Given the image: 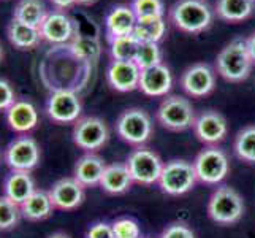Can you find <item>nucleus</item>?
I'll use <instances>...</instances> for the list:
<instances>
[{
  "label": "nucleus",
  "mask_w": 255,
  "mask_h": 238,
  "mask_svg": "<svg viewBox=\"0 0 255 238\" xmlns=\"http://www.w3.org/2000/svg\"><path fill=\"white\" fill-rule=\"evenodd\" d=\"M111 226L116 238H141V229L133 218H119Z\"/></svg>",
  "instance_id": "obj_33"
},
{
  "label": "nucleus",
  "mask_w": 255,
  "mask_h": 238,
  "mask_svg": "<svg viewBox=\"0 0 255 238\" xmlns=\"http://www.w3.org/2000/svg\"><path fill=\"white\" fill-rule=\"evenodd\" d=\"M233 151L240 161L255 164V124L243 127L235 137Z\"/></svg>",
  "instance_id": "obj_28"
},
{
  "label": "nucleus",
  "mask_w": 255,
  "mask_h": 238,
  "mask_svg": "<svg viewBox=\"0 0 255 238\" xmlns=\"http://www.w3.org/2000/svg\"><path fill=\"white\" fill-rule=\"evenodd\" d=\"M46 14L48 8L43 0H19L13 10V19L40 29Z\"/></svg>",
  "instance_id": "obj_26"
},
{
  "label": "nucleus",
  "mask_w": 255,
  "mask_h": 238,
  "mask_svg": "<svg viewBox=\"0 0 255 238\" xmlns=\"http://www.w3.org/2000/svg\"><path fill=\"white\" fill-rule=\"evenodd\" d=\"M19 207H21L22 219H27L30 223L45 221V219L52 216L56 210L49 197V192L43 189H35L32 192V196Z\"/></svg>",
  "instance_id": "obj_22"
},
{
  "label": "nucleus",
  "mask_w": 255,
  "mask_h": 238,
  "mask_svg": "<svg viewBox=\"0 0 255 238\" xmlns=\"http://www.w3.org/2000/svg\"><path fill=\"white\" fill-rule=\"evenodd\" d=\"M241 194L230 186H219L208 200V216L219 226H233L244 216Z\"/></svg>",
  "instance_id": "obj_3"
},
{
  "label": "nucleus",
  "mask_w": 255,
  "mask_h": 238,
  "mask_svg": "<svg viewBox=\"0 0 255 238\" xmlns=\"http://www.w3.org/2000/svg\"><path fill=\"white\" fill-rule=\"evenodd\" d=\"M181 87L193 99L206 97L216 87V72L208 64H193L184 70L181 76Z\"/></svg>",
  "instance_id": "obj_14"
},
{
  "label": "nucleus",
  "mask_w": 255,
  "mask_h": 238,
  "mask_svg": "<svg viewBox=\"0 0 255 238\" xmlns=\"http://www.w3.org/2000/svg\"><path fill=\"white\" fill-rule=\"evenodd\" d=\"M76 24L64 10H51L40 25V37L51 45H65L75 40Z\"/></svg>",
  "instance_id": "obj_12"
},
{
  "label": "nucleus",
  "mask_w": 255,
  "mask_h": 238,
  "mask_svg": "<svg viewBox=\"0 0 255 238\" xmlns=\"http://www.w3.org/2000/svg\"><path fill=\"white\" fill-rule=\"evenodd\" d=\"M16 94L10 81L0 78V111H6L16 102Z\"/></svg>",
  "instance_id": "obj_36"
},
{
  "label": "nucleus",
  "mask_w": 255,
  "mask_h": 238,
  "mask_svg": "<svg viewBox=\"0 0 255 238\" xmlns=\"http://www.w3.org/2000/svg\"><path fill=\"white\" fill-rule=\"evenodd\" d=\"M155 118L159 124L173 132H184L195 122V110L189 99L182 95H166L157 108Z\"/></svg>",
  "instance_id": "obj_5"
},
{
  "label": "nucleus",
  "mask_w": 255,
  "mask_h": 238,
  "mask_svg": "<svg viewBox=\"0 0 255 238\" xmlns=\"http://www.w3.org/2000/svg\"><path fill=\"white\" fill-rule=\"evenodd\" d=\"M72 140L84 153H97L108 143L110 129L99 116H81L73 124Z\"/></svg>",
  "instance_id": "obj_10"
},
{
  "label": "nucleus",
  "mask_w": 255,
  "mask_h": 238,
  "mask_svg": "<svg viewBox=\"0 0 255 238\" xmlns=\"http://www.w3.org/2000/svg\"><path fill=\"white\" fill-rule=\"evenodd\" d=\"M95 2H97V0H76L78 5H92Z\"/></svg>",
  "instance_id": "obj_41"
},
{
  "label": "nucleus",
  "mask_w": 255,
  "mask_h": 238,
  "mask_svg": "<svg viewBox=\"0 0 255 238\" xmlns=\"http://www.w3.org/2000/svg\"><path fill=\"white\" fill-rule=\"evenodd\" d=\"M160 238H197L195 232L182 223H173L163 229Z\"/></svg>",
  "instance_id": "obj_35"
},
{
  "label": "nucleus",
  "mask_w": 255,
  "mask_h": 238,
  "mask_svg": "<svg viewBox=\"0 0 255 238\" xmlns=\"http://www.w3.org/2000/svg\"><path fill=\"white\" fill-rule=\"evenodd\" d=\"M193 167H195L198 181L208 186L221 184L230 173L228 156L219 146H206L201 149L193 161Z\"/></svg>",
  "instance_id": "obj_7"
},
{
  "label": "nucleus",
  "mask_w": 255,
  "mask_h": 238,
  "mask_svg": "<svg viewBox=\"0 0 255 238\" xmlns=\"http://www.w3.org/2000/svg\"><path fill=\"white\" fill-rule=\"evenodd\" d=\"M3 59V48H2V43H0V62H2Z\"/></svg>",
  "instance_id": "obj_42"
},
{
  "label": "nucleus",
  "mask_w": 255,
  "mask_h": 238,
  "mask_svg": "<svg viewBox=\"0 0 255 238\" xmlns=\"http://www.w3.org/2000/svg\"><path fill=\"white\" fill-rule=\"evenodd\" d=\"M49 2L56 6V10H67V8L73 6L76 3V0H49Z\"/></svg>",
  "instance_id": "obj_38"
},
{
  "label": "nucleus",
  "mask_w": 255,
  "mask_h": 238,
  "mask_svg": "<svg viewBox=\"0 0 255 238\" xmlns=\"http://www.w3.org/2000/svg\"><path fill=\"white\" fill-rule=\"evenodd\" d=\"M5 121L14 134H29L38 126V110L33 102L27 99H17L5 111Z\"/></svg>",
  "instance_id": "obj_16"
},
{
  "label": "nucleus",
  "mask_w": 255,
  "mask_h": 238,
  "mask_svg": "<svg viewBox=\"0 0 255 238\" xmlns=\"http://www.w3.org/2000/svg\"><path fill=\"white\" fill-rule=\"evenodd\" d=\"M162 59L163 56H162V49L159 46V43H141L133 62L138 65L139 70H144V68H151L159 64H163Z\"/></svg>",
  "instance_id": "obj_31"
},
{
  "label": "nucleus",
  "mask_w": 255,
  "mask_h": 238,
  "mask_svg": "<svg viewBox=\"0 0 255 238\" xmlns=\"http://www.w3.org/2000/svg\"><path fill=\"white\" fill-rule=\"evenodd\" d=\"M48 238H72L68 234H65V232H54V234H51Z\"/></svg>",
  "instance_id": "obj_40"
},
{
  "label": "nucleus",
  "mask_w": 255,
  "mask_h": 238,
  "mask_svg": "<svg viewBox=\"0 0 255 238\" xmlns=\"http://www.w3.org/2000/svg\"><path fill=\"white\" fill-rule=\"evenodd\" d=\"M108 38L124 37V35L133 33L136 25V16L130 5H116L108 11L105 17Z\"/></svg>",
  "instance_id": "obj_21"
},
{
  "label": "nucleus",
  "mask_w": 255,
  "mask_h": 238,
  "mask_svg": "<svg viewBox=\"0 0 255 238\" xmlns=\"http://www.w3.org/2000/svg\"><path fill=\"white\" fill-rule=\"evenodd\" d=\"M21 218V207L2 194L0 196V232L13 231L19 224Z\"/></svg>",
  "instance_id": "obj_30"
},
{
  "label": "nucleus",
  "mask_w": 255,
  "mask_h": 238,
  "mask_svg": "<svg viewBox=\"0 0 255 238\" xmlns=\"http://www.w3.org/2000/svg\"><path fill=\"white\" fill-rule=\"evenodd\" d=\"M126 165L133 183L143 184V186H152V184L159 183L165 162L152 149L146 146H136L128 154Z\"/></svg>",
  "instance_id": "obj_9"
},
{
  "label": "nucleus",
  "mask_w": 255,
  "mask_h": 238,
  "mask_svg": "<svg viewBox=\"0 0 255 238\" xmlns=\"http://www.w3.org/2000/svg\"><path fill=\"white\" fill-rule=\"evenodd\" d=\"M141 70L133 60H111L107 70V81L118 92H131L138 89Z\"/></svg>",
  "instance_id": "obj_17"
},
{
  "label": "nucleus",
  "mask_w": 255,
  "mask_h": 238,
  "mask_svg": "<svg viewBox=\"0 0 255 238\" xmlns=\"http://www.w3.org/2000/svg\"><path fill=\"white\" fill-rule=\"evenodd\" d=\"M52 205L60 211H73L83 205L86 199V188L81 183H78L73 176L57 180L48 189Z\"/></svg>",
  "instance_id": "obj_15"
},
{
  "label": "nucleus",
  "mask_w": 255,
  "mask_h": 238,
  "mask_svg": "<svg viewBox=\"0 0 255 238\" xmlns=\"http://www.w3.org/2000/svg\"><path fill=\"white\" fill-rule=\"evenodd\" d=\"M6 37H8V41H10L14 48L21 51L37 48L38 43L41 41L40 29L32 27V25H27L17 19H11L10 24H8Z\"/></svg>",
  "instance_id": "obj_24"
},
{
  "label": "nucleus",
  "mask_w": 255,
  "mask_h": 238,
  "mask_svg": "<svg viewBox=\"0 0 255 238\" xmlns=\"http://www.w3.org/2000/svg\"><path fill=\"white\" fill-rule=\"evenodd\" d=\"M45 110L48 118L56 124H75L81 118L83 102L72 89H56L46 99Z\"/></svg>",
  "instance_id": "obj_11"
},
{
  "label": "nucleus",
  "mask_w": 255,
  "mask_h": 238,
  "mask_svg": "<svg viewBox=\"0 0 255 238\" xmlns=\"http://www.w3.org/2000/svg\"><path fill=\"white\" fill-rule=\"evenodd\" d=\"M72 52L80 59H92L99 54V45H94L91 40H83V38H75L73 43L70 45Z\"/></svg>",
  "instance_id": "obj_34"
},
{
  "label": "nucleus",
  "mask_w": 255,
  "mask_h": 238,
  "mask_svg": "<svg viewBox=\"0 0 255 238\" xmlns=\"http://www.w3.org/2000/svg\"><path fill=\"white\" fill-rule=\"evenodd\" d=\"M214 11L205 0H178L170 8V21L186 33H200L213 24Z\"/></svg>",
  "instance_id": "obj_2"
},
{
  "label": "nucleus",
  "mask_w": 255,
  "mask_h": 238,
  "mask_svg": "<svg viewBox=\"0 0 255 238\" xmlns=\"http://www.w3.org/2000/svg\"><path fill=\"white\" fill-rule=\"evenodd\" d=\"M86 238H116L113 232V226L110 223L99 221L94 223L86 232Z\"/></svg>",
  "instance_id": "obj_37"
},
{
  "label": "nucleus",
  "mask_w": 255,
  "mask_h": 238,
  "mask_svg": "<svg viewBox=\"0 0 255 238\" xmlns=\"http://www.w3.org/2000/svg\"><path fill=\"white\" fill-rule=\"evenodd\" d=\"M131 184L133 180L126 164H110L103 172L100 188L110 196H121L131 188Z\"/></svg>",
  "instance_id": "obj_23"
},
{
  "label": "nucleus",
  "mask_w": 255,
  "mask_h": 238,
  "mask_svg": "<svg viewBox=\"0 0 255 238\" xmlns=\"http://www.w3.org/2000/svg\"><path fill=\"white\" fill-rule=\"evenodd\" d=\"M131 10L136 19L143 17H163L165 5L163 0H131Z\"/></svg>",
  "instance_id": "obj_32"
},
{
  "label": "nucleus",
  "mask_w": 255,
  "mask_h": 238,
  "mask_svg": "<svg viewBox=\"0 0 255 238\" xmlns=\"http://www.w3.org/2000/svg\"><path fill=\"white\" fill-rule=\"evenodd\" d=\"M197 181L198 178L193 162L184 161V159H173V161L165 162L157 184L166 196L179 197L195 188Z\"/></svg>",
  "instance_id": "obj_4"
},
{
  "label": "nucleus",
  "mask_w": 255,
  "mask_h": 238,
  "mask_svg": "<svg viewBox=\"0 0 255 238\" xmlns=\"http://www.w3.org/2000/svg\"><path fill=\"white\" fill-rule=\"evenodd\" d=\"M193 134L206 146H217L225 140L228 134V122L222 113L216 110H206L200 113L193 122Z\"/></svg>",
  "instance_id": "obj_13"
},
{
  "label": "nucleus",
  "mask_w": 255,
  "mask_h": 238,
  "mask_svg": "<svg viewBox=\"0 0 255 238\" xmlns=\"http://www.w3.org/2000/svg\"><path fill=\"white\" fill-rule=\"evenodd\" d=\"M255 0H217L214 13L227 22H241L252 16Z\"/></svg>",
  "instance_id": "obj_25"
},
{
  "label": "nucleus",
  "mask_w": 255,
  "mask_h": 238,
  "mask_svg": "<svg viewBox=\"0 0 255 238\" xmlns=\"http://www.w3.org/2000/svg\"><path fill=\"white\" fill-rule=\"evenodd\" d=\"M35 189L37 188H35L32 172L10 170V173L3 178V196L17 205L24 204Z\"/></svg>",
  "instance_id": "obj_20"
},
{
  "label": "nucleus",
  "mask_w": 255,
  "mask_h": 238,
  "mask_svg": "<svg viewBox=\"0 0 255 238\" xmlns=\"http://www.w3.org/2000/svg\"><path fill=\"white\" fill-rule=\"evenodd\" d=\"M166 32V22L163 17H143L136 19L133 35L141 43H159Z\"/></svg>",
  "instance_id": "obj_27"
},
{
  "label": "nucleus",
  "mask_w": 255,
  "mask_h": 238,
  "mask_svg": "<svg viewBox=\"0 0 255 238\" xmlns=\"http://www.w3.org/2000/svg\"><path fill=\"white\" fill-rule=\"evenodd\" d=\"M41 149L38 142L29 134L14 137L3 149V162L10 170L32 172L40 165Z\"/></svg>",
  "instance_id": "obj_8"
},
{
  "label": "nucleus",
  "mask_w": 255,
  "mask_h": 238,
  "mask_svg": "<svg viewBox=\"0 0 255 238\" xmlns=\"http://www.w3.org/2000/svg\"><path fill=\"white\" fill-rule=\"evenodd\" d=\"M173 87V76L165 64L144 68L139 73L138 89L147 97H166Z\"/></svg>",
  "instance_id": "obj_18"
},
{
  "label": "nucleus",
  "mask_w": 255,
  "mask_h": 238,
  "mask_svg": "<svg viewBox=\"0 0 255 238\" xmlns=\"http://www.w3.org/2000/svg\"><path fill=\"white\" fill-rule=\"evenodd\" d=\"M107 162L97 153H84L75 164L73 169V178L87 188H97L100 186L103 172L107 169Z\"/></svg>",
  "instance_id": "obj_19"
},
{
  "label": "nucleus",
  "mask_w": 255,
  "mask_h": 238,
  "mask_svg": "<svg viewBox=\"0 0 255 238\" xmlns=\"http://www.w3.org/2000/svg\"><path fill=\"white\" fill-rule=\"evenodd\" d=\"M254 60L249 54L246 38L236 37L225 45L216 59V70L224 79L230 83H241L248 79Z\"/></svg>",
  "instance_id": "obj_1"
},
{
  "label": "nucleus",
  "mask_w": 255,
  "mask_h": 238,
  "mask_svg": "<svg viewBox=\"0 0 255 238\" xmlns=\"http://www.w3.org/2000/svg\"><path fill=\"white\" fill-rule=\"evenodd\" d=\"M108 43L113 60H135L138 48L141 45V41L133 33L124 35V37L108 38Z\"/></svg>",
  "instance_id": "obj_29"
},
{
  "label": "nucleus",
  "mask_w": 255,
  "mask_h": 238,
  "mask_svg": "<svg viewBox=\"0 0 255 238\" xmlns=\"http://www.w3.org/2000/svg\"><path fill=\"white\" fill-rule=\"evenodd\" d=\"M246 43H248V49H249V54L255 64V32H252L248 38H246Z\"/></svg>",
  "instance_id": "obj_39"
},
{
  "label": "nucleus",
  "mask_w": 255,
  "mask_h": 238,
  "mask_svg": "<svg viewBox=\"0 0 255 238\" xmlns=\"http://www.w3.org/2000/svg\"><path fill=\"white\" fill-rule=\"evenodd\" d=\"M116 132L122 142L133 146H143L154 134V124L149 113L141 108H128L119 114Z\"/></svg>",
  "instance_id": "obj_6"
}]
</instances>
